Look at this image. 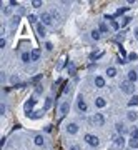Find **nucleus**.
<instances>
[{
  "mask_svg": "<svg viewBox=\"0 0 138 150\" xmlns=\"http://www.w3.org/2000/svg\"><path fill=\"white\" fill-rule=\"evenodd\" d=\"M83 140H85V143L88 145V147H98L100 145V137L98 135H93V133H85L83 135Z\"/></svg>",
  "mask_w": 138,
  "mask_h": 150,
  "instance_id": "1",
  "label": "nucleus"
},
{
  "mask_svg": "<svg viewBox=\"0 0 138 150\" xmlns=\"http://www.w3.org/2000/svg\"><path fill=\"white\" fill-rule=\"evenodd\" d=\"M118 87L123 93H127V95H135V83H131L128 80H123Z\"/></svg>",
  "mask_w": 138,
  "mask_h": 150,
  "instance_id": "2",
  "label": "nucleus"
},
{
  "mask_svg": "<svg viewBox=\"0 0 138 150\" xmlns=\"http://www.w3.org/2000/svg\"><path fill=\"white\" fill-rule=\"evenodd\" d=\"M125 145H127V139H125L123 135H118V137H115V139H113V145H111V149L123 150V149H125Z\"/></svg>",
  "mask_w": 138,
  "mask_h": 150,
  "instance_id": "3",
  "label": "nucleus"
},
{
  "mask_svg": "<svg viewBox=\"0 0 138 150\" xmlns=\"http://www.w3.org/2000/svg\"><path fill=\"white\" fill-rule=\"evenodd\" d=\"M92 122H93L97 127H103V125H105V122H107V119H105V115H103V113L97 112V113H93V117H92Z\"/></svg>",
  "mask_w": 138,
  "mask_h": 150,
  "instance_id": "4",
  "label": "nucleus"
},
{
  "mask_svg": "<svg viewBox=\"0 0 138 150\" xmlns=\"http://www.w3.org/2000/svg\"><path fill=\"white\" fill-rule=\"evenodd\" d=\"M77 110L82 112V113H85L88 110V105H87V102L83 99V95H77Z\"/></svg>",
  "mask_w": 138,
  "mask_h": 150,
  "instance_id": "5",
  "label": "nucleus"
},
{
  "mask_svg": "<svg viewBox=\"0 0 138 150\" xmlns=\"http://www.w3.org/2000/svg\"><path fill=\"white\" fill-rule=\"evenodd\" d=\"M40 20H42V23H43L45 27H52V25H53V19H52L50 12H42V13H40Z\"/></svg>",
  "mask_w": 138,
  "mask_h": 150,
  "instance_id": "6",
  "label": "nucleus"
},
{
  "mask_svg": "<svg viewBox=\"0 0 138 150\" xmlns=\"http://www.w3.org/2000/svg\"><path fill=\"white\" fill-rule=\"evenodd\" d=\"M65 132H67L68 135L78 133V123H77V122H68V123L65 125Z\"/></svg>",
  "mask_w": 138,
  "mask_h": 150,
  "instance_id": "7",
  "label": "nucleus"
},
{
  "mask_svg": "<svg viewBox=\"0 0 138 150\" xmlns=\"http://www.w3.org/2000/svg\"><path fill=\"white\" fill-rule=\"evenodd\" d=\"M68 112H70V103L65 100V102H62V103H60V107H58V117H60V119H62V117H65Z\"/></svg>",
  "mask_w": 138,
  "mask_h": 150,
  "instance_id": "8",
  "label": "nucleus"
},
{
  "mask_svg": "<svg viewBox=\"0 0 138 150\" xmlns=\"http://www.w3.org/2000/svg\"><path fill=\"white\" fill-rule=\"evenodd\" d=\"M93 85L97 87V89H105V85H107V80L103 75H95V79H93Z\"/></svg>",
  "mask_w": 138,
  "mask_h": 150,
  "instance_id": "9",
  "label": "nucleus"
},
{
  "mask_svg": "<svg viewBox=\"0 0 138 150\" xmlns=\"http://www.w3.org/2000/svg\"><path fill=\"white\" fill-rule=\"evenodd\" d=\"M93 102H95V107H97V109H105V107L108 105L107 99H105V97H102V95L95 97V100H93Z\"/></svg>",
  "mask_w": 138,
  "mask_h": 150,
  "instance_id": "10",
  "label": "nucleus"
},
{
  "mask_svg": "<svg viewBox=\"0 0 138 150\" xmlns=\"http://www.w3.org/2000/svg\"><path fill=\"white\" fill-rule=\"evenodd\" d=\"M47 110L45 109H40V110H32V112H29L27 115H29L30 119H33V120H37V119H42L43 117V113H45Z\"/></svg>",
  "mask_w": 138,
  "mask_h": 150,
  "instance_id": "11",
  "label": "nucleus"
},
{
  "mask_svg": "<svg viewBox=\"0 0 138 150\" xmlns=\"http://www.w3.org/2000/svg\"><path fill=\"white\" fill-rule=\"evenodd\" d=\"M127 80L128 82H131V83H135L138 80V72L135 69H130L128 72H127Z\"/></svg>",
  "mask_w": 138,
  "mask_h": 150,
  "instance_id": "12",
  "label": "nucleus"
},
{
  "mask_svg": "<svg viewBox=\"0 0 138 150\" xmlns=\"http://www.w3.org/2000/svg\"><path fill=\"white\" fill-rule=\"evenodd\" d=\"M37 103V95H32L27 102H25V112L29 113V112H32V107Z\"/></svg>",
  "mask_w": 138,
  "mask_h": 150,
  "instance_id": "13",
  "label": "nucleus"
},
{
  "mask_svg": "<svg viewBox=\"0 0 138 150\" xmlns=\"http://www.w3.org/2000/svg\"><path fill=\"white\" fill-rule=\"evenodd\" d=\"M37 35L40 39H45L47 37V27L43 23H37Z\"/></svg>",
  "mask_w": 138,
  "mask_h": 150,
  "instance_id": "14",
  "label": "nucleus"
},
{
  "mask_svg": "<svg viewBox=\"0 0 138 150\" xmlns=\"http://www.w3.org/2000/svg\"><path fill=\"white\" fill-rule=\"evenodd\" d=\"M33 143H35L37 147H43V145H45V137H43L42 133H37V135L33 137Z\"/></svg>",
  "mask_w": 138,
  "mask_h": 150,
  "instance_id": "15",
  "label": "nucleus"
},
{
  "mask_svg": "<svg viewBox=\"0 0 138 150\" xmlns=\"http://www.w3.org/2000/svg\"><path fill=\"white\" fill-rule=\"evenodd\" d=\"M127 120L131 122V123H133V122H137V120H138V112H137V110H128V112H127Z\"/></svg>",
  "mask_w": 138,
  "mask_h": 150,
  "instance_id": "16",
  "label": "nucleus"
},
{
  "mask_svg": "<svg viewBox=\"0 0 138 150\" xmlns=\"http://www.w3.org/2000/svg\"><path fill=\"white\" fill-rule=\"evenodd\" d=\"M67 72H68V75H75L77 73V67H75V63L72 60L67 62Z\"/></svg>",
  "mask_w": 138,
  "mask_h": 150,
  "instance_id": "17",
  "label": "nucleus"
},
{
  "mask_svg": "<svg viewBox=\"0 0 138 150\" xmlns=\"http://www.w3.org/2000/svg\"><path fill=\"white\" fill-rule=\"evenodd\" d=\"M30 53H32V62H38L40 57H42V50L40 49H33Z\"/></svg>",
  "mask_w": 138,
  "mask_h": 150,
  "instance_id": "18",
  "label": "nucleus"
},
{
  "mask_svg": "<svg viewBox=\"0 0 138 150\" xmlns=\"http://www.w3.org/2000/svg\"><path fill=\"white\" fill-rule=\"evenodd\" d=\"M90 37L95 40V42H98V40L102 39V32H100L98 29H93L92 32H90Z\"/></svg>",
  "mask_w": 138,
  "mask_h": 150,
  "instance_id": "19",
  "label": "nucleus"
},
{
  "mask_svg": "<svg viewBox=\"0 0 138 150\" xmlns=\"http://www.w3.org/2000/svg\"><path fill=\"white\" fill-rule=\"evenodd\" d=\"M20 59H22L23 63H30V62H32V53H30V52H22Z\"/></svg>",
  "mask_w": 138,
  "mask_h": 150,
  "instance_id": "20",
  "label": "nucleus"
},
{
  "mask_svg": "<svg viewBox=\"0 0 138 150\" xmlns=\"http://www.w3.org/2000/svg\"><path fill=\"white\" fill-rule=\"evenodd\" d=\"M20 23V15H12V19H10V25H12V29H17Z\"/></svg>",
  "mask_w": 138,
  "mask_h": 150,
  "instance_id": "21",
  "label": "nucleus"
},
{
  "mask_svg": "<svg viewBox=\"0 0 138 150\" xmlns=\"http://www.w3.org/2000/svg\"><path fill=\"white\" fill-rule=\"evenodd\" d=\"M105 73H107L108 79H115V77H117V69H115V67H108V69L105 70Z\"/></svg>",
  "mask_w": 138,
  "mask_h": 150,
  "instance_id": "22",
  "label": "nucleus"
},
{
  "mask_svg": "<svg viewBox=\"0 0 138 150\" xmlns=\"http://www.w3.org/2000/svg\"><path fill=\"white\" fill-rule=\"evenodd\" d=\"M138 105V95L135 93V95H131V99L128 100V107H137Z\"/></svg>",
  "mask_w": 138,
  "mask_h": 150,
  "instance_id": "23",
  "label": "nucleus"
},
{
  "mask_svg": "<svg viewBox=\"0 0 138 150\" xmlns=\"http://www.w3.org/2000/svg\"><path fill=\"white\" fill-rule=\"evenodd\" d=\"M98 30L102 32V33H108V25H107L105 22H100L98 23Z\"/></svg>",
  "mask_w": 138,
  "mask_h": 150,
  "instance_id": "24",
  "label": "nucleus"
},
{
  "mask_svg": "<svg viewBox=\"0 0 138 150\" xmlns=\"http://www.w3.org/2000/svg\"><path fill=\"white\" fill-rule=\"evenodd\" d=\"M130 22H131V17H128V15H127V17H123L121 22H120V27H121V29H123V27H127Z\"/></svg>",
  "mask_w": 138,
  "mask_h": 150,
  "instance_id": "25",
  "label": "nucleus"
},
{
  "mask_svg": "<svg viewBox=\"0 0 138 150\" xmlns=\"http://www.w3.org/2000/svg\"><path fill=\"white\" fill-rule=\"evenodd\" d=\"M27 20H29L30 23H35V25H37V20H38V17H37L35 13H29V15H27Z\"/></svg>",
  "mask_w": 138,
  "mask_h": 150,
  "instance_id": "26",
  "label": "nucleus"
},
{
  "mask_svg": "<svg viewBox=\"0 0 138 150\" xmlns=\"http://www.w3.org/2000/svg\"><path fill=\"white\" fill-rule=\"evenodd\" d=\"M110 27H111L113 30H117V32H118V30L121 29V27H120V23L117 22V20H113V19L110 20Z\"/></svg>",
  "mask_w": 138,
  "mask_h": 150,
  "instance_id": "27",
  "label": "nucleus"
},
{
  "mask_svg": "<svg viewBox=\"0 0 138 150\" xmlns=\"http://www.w3.org/2000/svg\"><path fill=\"white\" fill-rule=\"evenodd\" d=\"M50 15H52V19H53V20H60V19H62V17H60V13H58V10H55V9L50 10Z\"/></svg>",
  "mask_w": 138,
  "mask_h": 150,
  "instance_id": "28",
  "label": "nucleus"
},
{
  "mask_svg": "<svg viewBox=\"0 0 138 150\" xmlns=\"http://www.w3.org/2000/svg\"><path fill=\"white\" fill-rule=\"evenodd\" d=\"M115 127H117V132H118L120 135H123V133H125V125H123V123H115Z\"/></svg>",
  "mask_w": 138,
  "mask_h": 150,
  "instance_id": "29",
  "label": "nucleus"
},
{
  "mask_svg": "<svg viewBox=\"0 0 138 150\" xmlns=\"http://www.w3.org/2000/svg\"><path fill=\"white\" fill-rule=\"evenodd\" d=\"M63 65H65V59L62 57V59H60L58 62H57V69H55V70H57V72H60V70L63 69Z\"/></svg>",
  "mask_w": 138,
  "mask_h": 150,
  "instance_id": "30",
  "label": "nucleus"
},
{
  "mask_svg": "<svg viewBox=\"0 0 138 150\" xmlns=\"http://www.w3.org/2000/svg\"><path fill=\"white\" fill-rule=\"evenodd\" d=\"M127 59H128L130 62H135V60H138V53L131 52V53H128V55H127Z\"/></svg>",
  "mask_w": 138,
  "mask_h": 150,
  "instance_id": "31",
  "label": "nucleus"
},
{
  "mask_svg": "<svg viewBox=\"0 0 138 150\" xmlns=\"http://www.w3.org/2000/svg\"><path fill=\"white\" fill-rule=\"evenodd\" d=\"M19 80H20L19 75H12V77H10V83H13V85L17 87V85H19Z\"/></svg>",
  "mask_w": 138,
  "mask_h": 150,
  "instance_id": "32",
  "label": "nucleus"
},
{
  "mask_svg": "<svg viewBox=\"0 0 138 150\" xmlns=\"http://www.w3.org/2000/svg\"><path fill=\"white\" fill-rule=\"evenodd\" d=\"M3 13H5V15H10V13H12V7H10V3H5V5H3Z\"/></svg>",
  "mask_w": 138,
  "mask_h": 150,
  "instance_id": "33",
  "label": "nucleus"
},
{
  "mask_svg": "<svg viewBox=\"0 0 138 150\" xmlns=\"http://www.w3.org/2000/svg\"><path fill=\"white\" fill-rule=\"evenodd\" d=\"M128 145L131 147V149H138V139H131L128 142Z\"/></svg>",
  "mask_w": 138,
  "mask_h": 150,
  "instance_id": "34",
  "label": "nucleus"
},
{
  "mask_svg": "<svg viewBox=\"0 0 138 150\" xmlns=\"http://www.w3.org/2000/svg\"><path fill=\"white\" fill-rule=\"evenodd\" d=\"M50 107H52V97H47V99H45V105H43V109L48 110Z\"/></svg>",
  "mask_w": 138,
  "mask_h": 150,
  "instance_id": "35",
  "label": "nucleus"
},
{
  "mask_svg": "<svg viewBox=\"0 0 138 150\" xmlns=\"http://www.w3.org/2000/svg\"><path fill=\"white\" fill-rule=\"evenodd\" d=\"M32 7H33V9H42V7H43V3L38 2V0H33V2H32Z\"/></svg>",
  "mask_w": 138,
  "mask_h": 150,
  "instance_id": "36",
  "label": "nucleus"
},
{
  "mask_svg": "<svg viewBox=\"0 0 138 150\" xmlns=\"http://www.w3.org/2000/svg\"><path fill=\"white\" fill-rule=\"evenodd\" d=\"M45 50H47V52H52V50H53V43H52V42H45Z\"/></svg>",
  "mask_w": 138,
  "mask_h": 150,
  "instance_id": "37",
  "label": "nucleus"
},
{
  "mask_svg": "<svg viewBox=\"0 0 138 150\" xmlns=\"http://www.w3.org/2000/svg\"><path fill=\"white\" fill-rule=\"evenodd\" d=\"M127 10H128V7H121V9L117 10V15H123V13H125Z\"/></svg>",
  "mask_w": 138,
  "mask_h": 150,
  "instance_id": "38",
  "label": "nucleus"
},
{
  "mask_svg": "<svg viewBox=\"0 0 138 150\" xmlns=\"http://www.w3.org/2000/svg\"><path fill=\"white\" fill-rule=\"evenodd\" d=\"M131 139H138V127L131 130Z\"/></svg>",
  "mask_w": 138,
  "mask_h": 150,
  "instance_id": "39",
  "label": "nucleus"
},
{
  "mask_svg": "<svg viewBox=\"0 0 138 150\" xmlns=\"http://www.w3.org/2000/svg\"><path fill=\"white\" fill-rule=\"evenodd\" d=\"M5 45H7V39H5V37H2V39H0V47H2V49H5Z\"/></svg>",
  "mask_w": 138,
  "mask_h": 150,
  "instance_id": "40",
  "label": "nucleus"
},
{
  "mask_svg": "<svg viewBox=\"0 0 138 150\" xmlns=\"http://www.w3.org/2000/svg\"><path fill=\"white\" fill-rule=\"evenodd\" d=\"M5 112H7V105H5V103H2V105H0V113H2V115H5Z\"/></svg>",
  "mask_w": 138,
  "mask_h": 150,
  "instance_id": "41",
  "label": "nucleus"
},
{
  "mask_svg": "<svg viewBox=\"0 0 138 150\" xmlns=\"http://www.w3.org/2000/svg\"><path fill=\"white\" fill-rule=\"evenodd\" d=\"M68 150H82V147L75 143V145H70V147H68Z\"/></svg>",
  "mask_w": 138,
  "mask_h": 150,
  "instance_id": "42",
  "label": "nucleus"
},
{
  "mask_svg": "<svg viewBox=\"0 0 138 150\" xmlns=\"http://www.w3.org/2000/svg\"><path fill=\"white\" fill-rule=\"evenodd\" d=\"M70 93V85H65V89H63V95H67Z\"/></svg>",
  "mask_w": 138,
  "mask_h": 150,
  "instance_id": "43",
  "label": "nucleus"
},
{
  "mask_svg": "<svg viewBox=\"0 0 138 150\" xmlns=\"http://www.w3.org/2000/svg\"><path fill=\"white\" fill-rule=\"evenodd\" d=\"M133 37L138 40V27H135V29H133Z\"/></svg>",
  "mask_w": 138,
  "mask_h": 150,
  "instance_id": "44",
  "label": "nucleus"
},
{
  "mask_svg": "<svg viewBox=\"0 0 138 150\" xmlns=\"http://www.w3.org/2000/svg\"><path fill=\"white\" fill-rule=\"evenodd\" d=\"M115 39H117V40H123V33H118V35H117Z\"/></svg>",
  "mask_w": 138,
  "mask_h": 150,
  "instance_id": "45",
  "label": "nucleus"
}]
</instances>
